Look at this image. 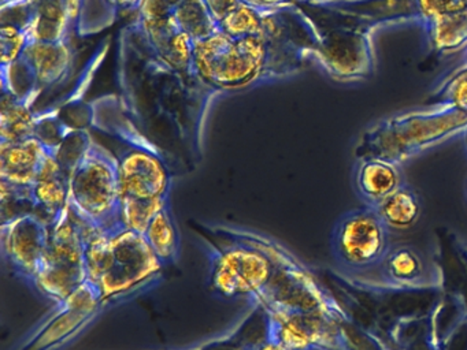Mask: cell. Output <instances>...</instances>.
Here are the masks:
<instances>
[{
	"label": "cell",
	"mask_w": 467,
	"mask_h": 350,
	"mask_svg": "<svg viewBox=\"0 0 467 350\" xmlns=\"http://www.w3.org/2000/svg\"><path fill=\"white\" fill-rule=\"evenodd\" d=\"M81 227L86 235L87 283L103 305L140 292L162 273L165 265L143 232L125 223L106 230Z\"/></svg>",
	"instance_id": "cell-1"
},
{
	"label": "cell",
	"mask_w": 467,
	"mask_h": 350,
	"mask_svg": "<svg viewBox=\"0 0 467 350\" xmlns=\"http://www.w3.org/2000/svg\"><path fill=\"white\" fill-rule=\"evenodd\" d=\"M466 131L467 115L444 104L398 112L362 131L355 158H381L401 164Z\"/></svg>",
	"instance_id": "cell-2"
},
{
	"label": "cell",
	"mask_w": 467,
	"mask_h": 350,
	"mask_svg": "<svg viewBox=\"0 0 467 350\" xmlns=\"http://www.w3.org/2000/svg\"><path fill=\"white\" fill-rule=\"evenodd\" d=\"M317 35L273 41L264 36L232 38L218 32L193 46L192 73L218 88L244 87L264 73L275 46H303L313 51Z\"/></svg>",
	"instance_id": "cell-3"
},
{
	"label": "cell",
	"mask_w": 467,
	"mask_h": 350,
	"mask_svg": "<svg viewBox=\"0 0 467 350\" xmlns=\"http://www.w3.org/2000/svg\"><path fill=\"white\" fill-rule=\"evenodd\" d=\"M69 205L87 229L106 230L124 223L119 160L95 141L70 174Z\"/></svg>",
	"instance_id": "cell-4"
},
{
	"label": "cell",
	"mask_w": 467,
	"mask_h": 350,
	"mask_svg": "<svg viewBox=\"0 0 467 350\" xmlns=\"http://www.w3.org/2000/svg\"><path fill=\"white\" fill-rule=\"evenodd\" d=\"M48 229L47 248L34 289L58 304L86 284V235L70 205Z\"/></svg>",
	"instance_id": "cell-5"
},
{
	"label": "cell",
	"mask_w": 467,
	"mask_h": 350,
	"mask_svg": "<svg viewBox=\"0 0 467 350\" xmlns=\"http://www.w3.org/2000/svg\"><path fill=\"white\" fill-rule=\"evenodd\" d=\"M119 163L122 221L144 232L150 221L171 204V172L157 153L141 148L125 152Z\"/></svg>",
	"instance_id": "cell-6"
},
{
	"label": "cell",
	"mask_w": 467,
	"mask_h": 350,
	"mask_svg": "<svg viewBox=\"0 0 467 350\" xmlns=\"http://www.w3.org/2000/svg\"><path fill=\"white\" fill-rule=\"evenodd\" d=\"M338 279L360 292L384 294L396 292H423L444 287L440 262L410 243L390 246L379 264L360 273H337Z\"/></svg>",
	"instance_id": "cell-7"
},
{
	"label": "cell",
	"mask_w": 467,
	"mask_h": 350,
	"mask_svg": "<svg viewBox=\"0 0 467 350\" xmlns=\"http://www.w3.org/2000/svg\"><path fill=\"white\" fill-rule=\"evenodd\" d=\"M390 232L371 207L347 211L330 234V253L337 273H360L371 270L389 251Z\"/></svg>",
	"instance_id": "cell-8"
},
{
	"label": "cell",
	"mask_w": 467,
	"mask_h": 350,
	"mask_svg": "<svg viewBox=\"0 0 467 350\" xmlns=\"http://www.w3.org/2000/svg\"><path fill=\"white\" fill-rule=\"evenodd\" d=\"M321 15V25L311 21L317 33L314 59L336 81L358 82L370 78L377 65L373 32L337 24L324 14Z\"/></svg>",
	"instance_id": "cell-9"
},
{
	"label": "cell",
	"mask_w": 467,
	"mask_h": 350,
	"mask_svg": "<svg viewBox=\"0 0 467 350\" xmlns=\"http://www.w3.org/2000/svg\"><path fill=\"white\" fill-rule=\"evenodd\" d=\"M275 271V262L261 246L234 241L217 246L210 257L209 284L223 298L254 297L266 287Z\"/></svg>",
	"instance_id": "cell-10"
},
{
	"label": "cell",
	"mask_w": 467,
	"mask_h": 350,
	"mask_svg": "<svg viewBox=\"0 0 467 350\" xmlns=\"http://www.w3.org/2000/svg\"><path fill=\"white\" fill-rule=\"evenodd\" d=\"M267 341L286 350H355L341 323L317 314H267Z\"/></svg>",
	"instance_id": "cell-11"
},
{
	"label": "cell",
	"mask_w": 467,
	"mask_h": 350,
	"mask_svg": "<svg viewBox=\"0 0 467 350\" xmlns=\"http://www.w3.org/2000/svg\"><path fill=\"white\" fill-rule=\"evenodd\" d=\"M327 18L376 32L379 27L422 21L418 0H316L310 2Z\"/></svg>",
	"instance_id": "cell-12"
},
{
	"label": "cell",
	"mask_w": 467,
	"mask_h": 350,
	"mask_svg": "<svg viewBox=\"0 0 467 350\" xmlns=\"http://www.w3.org/2000/svg\"><path fill=\"white\" fill-rule=\"evenodd\" d=\"M2 251L16 275L35 287L48 242V224L36 215L2 224Z\"/></svg>",
	"instance_id": "cell-13"
},
{
	"label": "cell",
	"mask_w": 467,
	"mask_h": 350,
	"mask_svg": "<svg viewBox=\"0 0 467 350\" xmlns=\"http://www.w3.org/2000/svg\"><path fill=\"white\" fill-rule=\"evenodd\" d=\"M144 35L157 57L176 71H192L195 41L180 29L173 15L140 19Z\"/></svg>",
	"instance_id": "cell-14"
},
{
	"label": "cell",
	"mask_w": 467,
	"mask_h": 350,
	"mask_svg": "<svg viewBox=\"0 0 467 350\" xmlns=\"http://www.w3.org/2000/svg\"><path fill=\"white\" fill-rule=\"evenodd\" d=\"M50 153V148L37 137H29L23 141L0 142V178L13 185L32 186Z\"/></svg>",
	"instance_id": "cell-15"
},
{
	"label": "cell",
	"mask_w": 467,
	"mask_h": 350,
	"mask_svg": "<svg viewBox=\"0 0 467 350\" xmlns=\"http://www.w3.org/2000/svg\"><path fill=\"white\" fill-rule=\"evenodd\" d=\"M404 180L401 164L381 158L358 159L355 163L354 185L358 196L366 207H377Z\"/></svg>",
	"instance_id": "cell-16"
},
{
	"label": "cell",
	"mask_w": 467,
	"mask_h": 350,
	"mask_svg": "<svg viewBox=\"0 0 467 350\" xmlns=\"http://www.w3.org/2000/svg\"><path fill=\"white\" fill-rule=\"evenodd\" d=\"M32 189L36 216L50 226L69 205V174L62 169L53 150L46 159L42 171Z\"/></svg>",
	"instance_id": "cell-17"
},
{
	"label": "cell",
	"mask_w": 467,
	"mask_h": 350,
	"mask_svg": "<svg viewBox=\"0 0 467 350\" xmlns=\"http://www.w3.org/2000/svg\"><path fill=\"white\" fill-rule=\"evenodd\" d=\"M37 89L51 87L67 74L72 60V52L67 41H29L24 51Z\"/></svg>",
	"instance_id": "cell-18"
},
{
	"label": "cell",
	"mask_w": 467,
	"mask_h": 350,
	"mask_svg": "<svg viewBox=\"0 0 467 350\" xmlns=\"http://www.w3.org/2000/svg\"><path fill=\"white\" fill-rule=\"evenodd\" d=\"M374 210L390 232H409L420 221L422 200L418 191L406 182Z\"/></svg>",
	"instance_id": "cell-19"
},
{
	"label": "cell",
	"mask_w": 467,
	"mask_h": 350,
	"mask_svg": "<svg viewBox=\"0 0 467 350\" xmlns=\"http://www.w3.org/2000/svg\"><path fill=\"white\" fill-rule=\"evenodd\" d=\"M433 51L451 54L467 46V10L425 19L420 24Z\"/></svg>",
	"instance_id": "cell-20"
},
{
	"label": "cell",
	"mask_w": 467,
	"mask_h": 350,
	"mask_svg": "<svg viewBox=\"0 0 467 350\" xmlns=\"http://www.w3.org/2000/svg\"><path fill=\"white\" fill-rule=\"evenodd\" d=\"M155 256L163 265L176 262L180 252V232L171 204L160 211L143 232Z\"/></svg>",
	"instance_id": "cell-21"
},
{
	"label": "cell",
	"mask_w": 467,
	"mask_h": 350,
	"mask_svg": "<svg viewBox=\"0 0 467 350\" xmlns=\"http://www.w3.org/2000/svg\"><path fill=\"white\" fill-rule=\"evenodd\" d=\"M37 123L39 120L31 111L28 101L18 100L10 93H4L0 120L2 142L23 141L29 137H35Z\"/></svg>",
	"instance_id": "cell-22"
},
{
	"label": "cell",
	"mask_w": 467,
	"mask_h": 350,
	"mask_svg": "<svg viewBox=\"0 0 467 350\" xmlns=\"http://www.w3.org/2000/svg\"><path fill=\"white\" fill-rule=\"evenodd\" d=\"M177 25L193 41L203 40L220 32L204 0H182L173 14Z\"/></svg>",
	"instance_id": "cell-23"
},
{
	"label": "cell",
	"mask_w": 467,
	"mask_h": 350,
	"mask_svg": "<svg viewBox=\"0 0 467 350\" xmlns=\"http://www.w3.org/2000/svg\"><path fill=\"white\" fill-rule=\"evenodd\" d=\"M431 106H451L467 115V57L429 96Z\"/></svg>",
	"instance_id": "cell-24"
},
{
	"label": "cell",
	"mask_w": 467,
	"mask_h": 350,
	"mask_svg": "<svg viewBox=\"0 0 467 350\" xmlns=\"http://www.w3.org/2000/svg\"><path fill=\"white\" fill-rule=\"evenodd\" d=\"M29 44L28 33L24 27L15 24L2 22L0 27V52L2 66L10 65L20 59Z\"/></svg>",
	"instance_id": "cell-25"
},
{
	"label": "cell",
	"mask_w": 467,
	"mask_h": 350,
	"mask_svg": "<svg viewBox=\"0 0 467 350\" xmlns=\"http://www.w3.org/2000/svg\"><path fill=\"white\" fill-rule=\"evenodd\" d=\"M422 24L425 19L434 16L448 15V14L462 13L467 10V0H418Z\"/></svg>",
	"instance_id": "cell-26"
},
{
	"label": "cell",
	"mask_w": 467,
	"mask_h": 350,
	"mask_svg": "<svg viewBox=\"0 0 467 350\" xmlns=\"http://www.w3.org/2000/svg\"><path fill=\"white\" fill-rule=\"evenodd\" d=\"M182 0H140L138 5L140 19L165 18L173 15Z\"/></svg>",
	"instance_id": "cell-27"
},
{
	"label": "cell",
	"mask_w": 467,
	"mask_h": 350,
	"mask_svg": "<svg viewBox=\"0 0 467 350\" xmlns=\"http://www.w3.org/2000/svg\"><path fill=\"white\" fill-rule=\"evenodd\" d=\"M204 2L214 21L220 25L229 14L234 13L242 5L243 0H204Z\"/></svg>",
	"instance_id": "cell-28"
},
{
	"label": "cell",
	"mask_w": 467,
	"mask_h": 350,
	"mask_svg": "<svg viewBox=\"0 0 467 350\" xmlns=\"http://www.w3.org/2000/svg\"><path fill=\"white\" fill-rule=\"evenodd\" d=\"M243 3L259 8V10L272 11L281 10V8L294 7L297 0H243Z\"/></svg>",
	"instance_id": "cell-29"
},
{
	"label": "cell",
	"mask_w": 467,
	"mask_h": 350,
	"mask_svg": "<svg viewBox=\"0 0 467 350\" xmlns=\"http://www.w3.org/2000/svg\"><path fill=\"white\" fill-rule=\"evenodd\" d=\"M111 5L121 8H138L140 0H110Z\"/></svg>",
	"instance_id": "cell-30"
},
{
	"label": "cell",
	"mask_w": 467,
	"mask_h": 350,
	"mask_svg": "<svg viewBox=\"0 0 467 350\" xmlns=\"http://www.w3.org/2000/svg\"><path fill=\"white\" fill-rule=\"evenodd\" d=\"M13 2H20V0H4V2H2V5H5V3H13Z\"/></svg>",
	"instance_id": "cell-31"
},
{
	"label": "cell",
	"mask_w": 467,
	"mask_h": 350,
	"mask_svg": "<svg viewBox=\"0 0 467 350\" xmlns=\"http://www.w3.org/2000/svg\"><path fill=\"white\" fill-rule=\"evenodd\" d=\"M297 2H310V0H297Z\"/></svg>",
	"instance_id": "cell-32"
},
{
	"label": "cell",
	"mask_w": 467,
	"mask_h": 350,
	"mask_svg": "<svg viewBox=\"0 0 467 350\" xmlns=\"http://www.w3.org/2000/svg\"><path fill=\"white\" fill-rule=\"evenodd\" d=\"M464 253H466L467 256V246H464Z\"/></svg>",
	"instance_id": "cell-33"
},
{
	"label": "cell",
	"mask_w": 467,
	"mask_h": 350,
	"mask_svg": "<svg viewBox=\"0 0 467 350\" xmlns=\"http://www.w3.org/2000/svg\"><path fill=\"white\" fill-rule=\"evenodd\" d=\"M464 136H466V149H467V131H466V134H464Z\"/></svg>",
	"instance_id": "cell-34"
},
{
	"label": "cell",
	"mask_w": 467,
	"mask_h": 350,
	"mask_svg": "<svg viewBox=\"0 0 467 350\" xmlns=\"http://www.w3.org/2000/svg\"><path fill=\"white\" fill-rule=\"evenodd\" d=\"M310 2H316V0H310Z\"/></svg>",
	"instance_id": "cell-35"
},
{
	"label": "cell",
	"mask_w": 467,
	"mask_h": 350,
	"mask_svg": "<svg viewBox=\"0 0 467 350\" xmlns=\"http://www.w3.org/2000/svg\"><path fill=\"white\" fill-rule=\"evenodd\" d=\"M466 57H467V55H466Z\"/></svg>",
	"instance_id": "cell-36"
}]
</instances>
